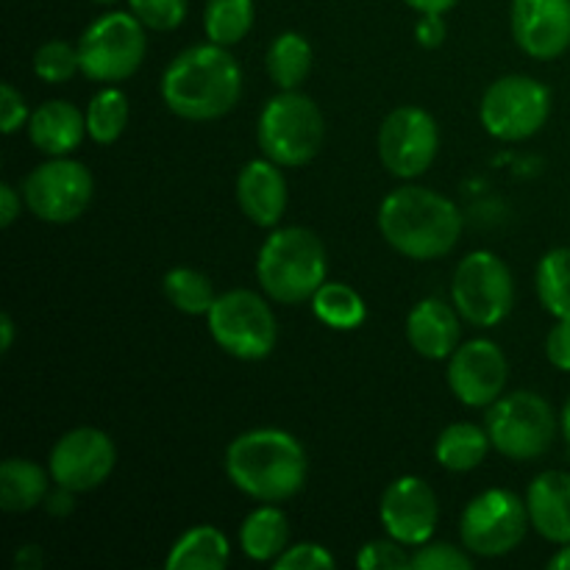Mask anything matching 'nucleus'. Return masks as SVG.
Listing matches in <instances>:
<instances>
[{
	"label": "nucleus",
	"mask_w": 570,
	"mask_h": 570,
	"mask_svg": "<svg viewBox=\"0 0 570 570\" xmlns=\"http://www.w3.org/2000/svg\"><path fill=\"white\" fill-rule=\"evenodd\" d=\"M326 276V248L321 237L304 226L273 232L256 256V278L262 293L276 304H306L323 287Z\"/></svg>",
	"instance_id": "nucleus-4"
},
{
	"label": "nucleus",
	"mask_w": 570,
	"mask_h": 570,
	"mask_svg": "<svg viewBox=\"0 0 570 570\" xmlns=\"http://www.w3.org/2000/svg\"><path fill=\"white\" fill-rule=\"evenodd\" d=\"M206 321H209V334L217 348H223L234 360L259 362L276 348V315L254 289H228L217 295Z\"/></svg>",
	"instance_id": "nucleus-8"
},
{
	"label": "nucleus",
	"mask_w": 570,
	"mask_h": 570,
	"mask_svg": "<svg viewBox=\"0 0 570 570\" xmlns=\"http://www.w3.org/2000/svg\"><path fill=\"white\" fill-rule=\"evenodd\" d=\"M50 471L31 460L9 456L0 465V507L6 512H31L48 499Z\"/></svg>",
	"instance_id": "nucleus-23"
},
{
	"label": "nucleus",
	"mask_w": 570,
	"mask_h": 570,
	"mask_svg": "<svg viewBox=\"0 0 570 570\" xmlns=\"http://www.w3.org/2000/svg\"><path fill=\"white\" fill-rule=\"evenodd\" d=\"M549 568L551 570H570V543L560 546V551H557V554L549 560Z\"/></svg>",
	"instance_id": "nucleus-45"
},
{
	"label": "nucleus",
	"mask_w": 570,
	"mask_h": 570,
	"mask_svg": "<svg viewBox=\"0 0 570 570\" xmlns=\"http://www.w3.org/2000/svg\"><path fill=\"white\" fill-rule=\"evenodd\" d=\"M560 429H562V438H566L568 449H570V395L566 401V406H562V415H560Z\"/></svg>",
	"instance_id": "nucleus-46"
},
{
	"label": "nucleus",
	"mask_w": 570,
	"mask_h": 570,
	"mask_svg": "<svg viewBox=\"0 0 570 570\" xmlns=\"http://www.w3.org/2000/svg\"><path fill=\"white\" fill-rule=\"evenodd\" d=\"M538 298L557 321H570V248H551L534 273Z\"/></svg>",
	"instance_id": "nucleus-29"
},
{
	"label": "nucleus",
	"mask_w": 570,
	"mask_h": 570,
	"mask_svg": "<svg viewBox=\"0 0 570 570\" xmlns=\"http://www.w3.org/2000/svg\"><path fill=\"white\" fill-rule=\"evenodd\" d=\"M254 0H206L204 31L209 42L232 48L254 28Z\"/></svg>",
	"instance_id": "nucleus-30"
},
{
	"label": "nucleus",
	"mask_w": 570,
	"mask_h": 570,
	"mask_svg": "<svg viewBox=\"0 0 570 570\" xmlns=\"http://www.w3.org/2000/svg\"><path fill=\"white\" fill-rule=\"evenodd\" d=\"M95 195L92 173L70 156H50L22 181V198L37 220L65 226L89 209Z\"/></svg>",
	"instance_id": "nucleus-12"
},
{
	"label": "nucleus",
	"mask_w": 570,
	"mask_h": 570,
	"mask_svg": "<svg viewBox=\"0 0 570 570\" xmlns=\"http://www.w3.org/2000/svg\"><path fill=\"white\" fill-rule=\"evenodd\" d=\"M473 554L462 546L451 543H423L412 554V570H471Z\"/></svg>",
	"instance_id": "nucleus-34"
},
{
	"label": "nucleus",
	"mask_w": 570,
	"mask_h": 570,
	"mask_svg": "<svg viewBox=\"0 0 570 570\" xmlns=\"http://www.w3.org/2000/svg\"><path fill=\"white\" fill-rule=\"evenodd\" d=\"M87 134V115L70 100H45L28 117V139L45 156H70Z\"/></svg>",
	"instance_id": "nucleus-20"
},
{
	"label": "nucleus",
	"mask_w": 570,
	"mask_h": 570,
	"mask_svg": "<svg viewBox=\"0 0 570 570\" xmlns=\"http://www.w3.org/2000/svg\"><path fill=\"white\" fill-rule=\"evenodd\" d=\"M237 204L254 226L273 228L287 212V178L284 167L267 156L250 159L237 176Z\"/></svg>",
	"instance_id": "nucleus-18"
},
{
	"label": "nucleus",
	"mask_w": 570,
	"mask_h": 570,
	"mask_svg": "<svg viewBox=\"0 0 570 570\" xmlns=\"http://www.w3.org/2000/svg\"><path fill=\"white\" fill-rule=\"evenodd\" d=\"M440 128L421 106H399L379 128V159L395 178H417L438 159Z\"/></svg>",
	"instance_id": "nucleus-13"
},
{
	"label": "nucleus",
	"mask_w": 570,
	"mask_h": 570,
	"mask_svg": "<svg viewBox=\"0 0 570 570\" xmlns=\"http://www.w3.org/2000/svg\"><path fill=\"white\" fill-rule=\"evenodd\" d=\"M462 228L465 220L454 200L426 187H399L379 206V232L406 259L432 262L451 254Z\"/></svg>",
	"instance_id": "nucleus-3"
},
{
	"label": "nucleus",
	"mask_w": 570,
	"mask_h": 570,
	"mask_svg": "<svg viewBox=\"0 0 570 570\" xmlns=\"http://www.w3.org/2000/svg\"><path fill=\"white\" fill-rule=\"evenodd\" d=\"M265 67L278 89H298L312 72V45L304 33L284 31L271 42Z\"/></svg>",
	"instance_id": "nucleus-26"
},
{
	"label": "nucleus",
	"mask_w": 570,
	"mask_h": 570,
	"mask_svg": "<svg viewBox=\"0 0 570 570\" xmlns=\"http://www.w3.org/2000/svg\"><path fill=\"white\" fill-rule=\"evenodd\" d=\"M445 33H449V28H445L443 14L417 17V22H415L417 45H423V48H440V45L445 42Z\"/></svg>",
	"instance_id": "nucleus-39"
},
{
	"label": "nucleus",
	"mask_w": 570,
	"mask_h": 570,
	"mask_svg": "<svg viewBox=\"0 0 570 570\" xmlns=\"http://www.w3.org/2000/svg\"><path fill=\"white\" fill-rule=\"evenodd\" d=\"M512 37L540 61L560 59L570 48V0H512Z\"/></svg>",
	"instance_id": "nucleus-17"
},
{
	"label": "nucleus",
	"mask_w": 570,
	"mask_h": 570,
	"mask_svg": "<svg viewBox=\"0 0 570 570\" xmlns=\"http://www.w3.org/2000/svg\"><path fill=\"white\" fill-rule=\"evenodd\" d=\"M239 98L243 70L223 45H193L178 53L161 76V100L181 120H217L228 115Z\"/></svg>",
	"instance_id": "nucleus-1"
},
{
	"label": "nucleus",
	"mask_w": 570,
	"mask_h": 570,
	"mask_svg": "<svg viewBox=\"0 0 570 570\" xmlns=\"http://www.w3.org/2000/svg\"><path fill=\"white\" fill-rule=\"evenodd\" d=\"M546 356L557 371L570 373V321H557L546 337Z\"/></svg>",
	"instance_id": "nucleus-38"
},
{
	"label": "nucleus",
	"mask_w": 570,
	"mask_h": 570,
	"mask_svg": "<svg viewBox=\"0 0 570 570\" xmlns=\"http://www.w3.org/2000/svg\"><path fill=\"white\" fill-rule=\"evenodd\" d=\"M551 89L532 76H504L484 92L479 117L490 137L521 142L549 122Z\"/></svg>",
	"instance_id": "nucleus-11"
},
{
	"label": "nucleus",
	"mask_w": 570,
	"mask_h": 570,
	"mask_svg": "<svg viewBox=\"0 0 570 570\" xmlns=\"http://www.w3.org/2000/svg\"><path fill=\"white\" fill-rule=\"evenodd\" d=\"M148 37L134 11H109L83 28L78 39L81 76L95 83H120L142 67Z\"/></svg>",
	"instance_id": "nucleus-7"
},
{
	"label": "nucleus",
	"mask_w": 570,
	"mask_h": 570,
	"mask_svg": "<svg viewBox=\"0 0 570 570\" xmlns=\"http://www.w3.org/2000/svg\"><path fill=\"white\" fill-rule=\"evenodd\" d=\"M534 532L554 546L570 543V473L546 471L527 490Z\"/></svg>",
	"instance_id": "nucleus-21"
},
{
	"label": "nucleus",
	"mask_w": 570,
	"mask_h": 570,
	"mask_svg": "<svg viewBox=\"0 0 570 570\" xmlns=\"http://www.w3.org/2000/svg\"><path fill=\"white\" fill-rule=\"evenodd\" d=\"M484 429L501 456L529 462L543 456L554 445L557 415L543 395L532 390H515L488 406Z\"/></svg>",
	"instance_id": "nucleus-6"
},
{
	"label": "nucleus",
	"mask_w": 570,
	"mask_h": 570,
	"mask_svg": "<svg viewBox=\"0 0 570 570\" xmlns=\"http://www.w3.org/2000/svg\"><path fill=\"white\" fill-rule=\"evenodd\" d=\"M128 11L150 31H176L187 20L189 0H128Z\"/></svg>",
	"instance_id": "nucleus-33"
},
{
	"label": "nucleus",
	"mask_w": 570,
	"mask_h": 570,
	"mask_svg": "<svg viewBox=\"0 0 570 570\" xmlns=\"http://www.w3.org/2000/svg\"><path fill=\"white\" fill-rule=\"evenodd\" d=\"M451 298L462 321L471 326H499L515 304V282H512L510 267L490 250H473L456 265Z\"/></svg>",
	"instance_id": "nucleus-10"
},
{
	"label": "nucleus",
	"mask_w": 570,
	"mask_h": 570,
	"mask_svg": "<svg viewBox=\"0 0 570 570\" xmlns=\"http://www.w3.org/2000/svg\"><path fill=\"white\" fill-rule=\"evenodd\" d=\"M532 518L527 499L507 488H490L465 507L460 521L462 546L473 557H507L523 543Z\"/></svg>",
	"instance_id": "nucleus-9"
},
{
	"label": "nucleus",
	"mask_w": 570,
	"mask_h": 570,
	"mask_svg": "<svg viewBox=\"0 0 570 570\" xmlns=\"http://www.w3.org/2000/svg\"><path fill=\"white\" fill-rule=\"evenodd\" d=\"M490 449H493V443H490V434L484 426H476V423H451V426L440 432L434 456H438V462L445 471L468 473L488 460Z\"/></svg>",
	"instance_id": "nucleus-25"
},
{
	"label": "nucleus",
	"mask_w": 570,
	"mask_h": 570,
	"mask_svg": "<svg viewBox=\"0 0 570 570\" xmlns=\"http://www.w3.org/2000/svg\"><path fill=\"white\" fill-rule=\"evenodd\" d=\"M161 287H165L167 301L184 315H209L212 304L217 301L215 284L195 267H173L167 271Z\"/></svg>",
	"instance_id": "nucleus-31"
},
{
	"label": "nucleus",
	"mask_w": 570,
	"mask_h": 570,
	"mask_svg": "<svg viewBox=\"0 0 570 570\" xmlns=\"http://www.w3.org/2000/svg\"><path fill=\"white\" fill-rule=\"evenodd\" d=\"M232 560L228 538L217 527H193L173 543L167 570H223Z\"/></svg>",
	"instance_id": "nucleus-24"
},
{
	"label": "nucleus",
	"mask_w": 570,
	"mask_h": 570,
	"mask_svg": "<svg viewBox=\"0 0 570 570\" xmlns=\"http://www.w3.org/2000/svg\"><path fill=\"white\" fill-rule=\"evenodd\" d=\"M22 204H26V198L11 184H0V226L9 228L20 217Z\"/></svg>",
	"instance_id": "nucleus-40"
},
{
	"label": "nucleus",
	"mask_w": 570,
	"mask_h": 570,
	"mask_svg": "<svg viewBox=\"0 0 570 570\" xmlns=\"http://www.w3.org/2000/svg\"><path fill=\"white\" fill-rule=\"evenodd\" d=\"M312 312L317 321L337 332L360 328L367 317V306L354 287L343 282H323V287L312 295Z\"/></svg>",
	"instance_id": "nucleus-27"
},
{
	"label": "nucleus",
	"mask_w": 570,
	"mask_h": 570,
	"mask_svg": "<svg viewBox=\"0 0 570 570\" xmlns=\"http://www.w3.org/2000/svg\"><path fill=\"white\" fill-rule=\"evenodd\" d=\"M449 387L456 401L473 410H488L499 401L510 379L504 351L490 340H468L449 356Z\"/></svg>",
	"instance_id": "nucleus-15"
},
{
	"label": "nucleus",
	"mask_w": 570,
	"mask_h": 570,
	"mask_svg": "<svg viewBox=\"0 0 570 570\" xmlns=\"http://www.w3.org/2000/svg\"><path fill=\"white\" fill-rule=\"evenodd\" d=\"M379 521L384 532L406 549L429 543L440 521V504L434 490L421 476H401L387 484L379 504Z\"/></svg>",
	"instance_id": "nucleus-16"
},
{
	"label": "nucleus",
	"mask_w": 570,
	"mask_h": 570,
	"mask_svg": "<svg viewBox=\"0 0 570 570\" xmlns=\"http://www.w3.org/2000/svg\"><path fill=\"white\" fill-rule=\"evenodd\" d=\"M45 510H48L50 515H59V518L70 515V512L76 510V493L56 484L53 493H48V499H45Z\"/></svg>",
	"instance_id": "nucleus-41"
},
{
	"label": "nucleus",
	"mask_w": 570,
	"mask_h": 570,
	"mask_svg": "<svg viewBox=\"0 0 570 570\" xmlns=\"http://www.w3.org/2000/svg\"><path fill=\"white\" fill-rule=\"evenodd\" d=\"M28 106H26V98H22L20 89L14 87V83L6 81L3 87H0V128H3V134H14L20 131L22 126L28 122Z\"/></svg>",
	"instance_id": "nucleus-37"
},
{
	"label": "nucleus",
	"mask_w": 570,
	"mask_h": 570,
	"mask_svg": "<svg viewBox=\"0 0 570 570\" xmlns=\"http://www.w3.org/2000/svg\"><path fill=\"white\" fill-rule=\"evenodd\" d=\"M92 3H98V6H111V3H117V0H92Z\"/></svg>",
	"instance_id": "nucleus-47"
},
{
	"label": "nucleus",
	"mask_w": 570,
	"mask_h": 570,
	"mask_svg": "<svg viewBox=\"0 0 570 570\" xmlns=\"http://www.w3.org/2000/svg\"><path fill=\"white\" fill-rule=\"evenodd\" d=\"M326 122L321 109L309 95L298 89H282L276 98L267 100L256 126L262 156L287 167H304L321 154Z\"/></svg>",
	"instance_id": "nucleus-5"
},
{
	"label": "nucleus",
	"mask_w": 570,
	"mask_h": 570,
	"mask_svg": "<svg viewBox=\"0 0 570 570\" xmlns=\"http://www.w3.org/2000/svg\"><path fill=\"white\" fill-rule=\"evenodd\" d=\"M115 465V443H111L109 434L95 426H78L61 434L48 460L53 484L72 490V493L98 490L111 476Z\"/></svg>",
	"instance_id": "nucleus-14"
},
{
	"label": "nucleus",
	"mask_w": 570,
	"mask_h": 570,
	"mask_svg": "<svg viewBox=\"0 0 570 570\" xmlns=\"http://www.w3.org/2000/svg\"><path fill=\"white\" fill-rule=\"evenodd\" d=\"M223 465L234 488L262 504L295 499L309 476L304 445L284 429L243 432L228 443Z\"/></svg>",
	"instance_id": "nucleus-2"
},
{
	"label": "nucleus",
	"mask_w": 570,
	"mask_h": 570,
	"mask_svg": "<svg viewBox=\"0 0 570 570\" xmlns=\"http://www.w3.org/2000/svg\"><path fill=\"white\" fill-rule=\"evenodd\" d=\"M332 551L321 543H295L273 562L276 570H328L334 568Z\"/></svg>",
	"instance_id": "nucleus-36"
},
{
	"label": "nucleus",
	"mask_w": 570,
	"mask_h": 570,
	"mask_svg": "<svg viewBox=\"0 0 570 570\" xmlns=\"http://www.w3.org/2000/svg\"><path fill=\"white\" fill-rule=\"evenodd\" d=\"M14 345V321L11 315H0V354H9Z\"/></svg>",
	"instance_id": "nucleus-44"
},
{
	"label": "nucleus",
	"mask_w": 570,
	"mask_h": 570,
	"mask_svg": "<svg viewBox=\"0 0 570 570\" xmlns=\"http://www.w3.org/2000/svg\"><path fill=\"white\" fill-rule=\"evenodd\" d=\"M239 546L254 562H276L289 549V518L276 504H262L239 527Z\"/></svg>",
	"instance_id": "nucleus-22"
},
{
	"label": "nucleus",
	"mask_w": 570,
	"mask_h": 570,
	"mask_svg": "<svg viewBox=\"0 0 570 570\" xmlns=\"http://www.w3.org/2000/svg\"><path fill=\"white\" fill-rule=\"evenodd\" d=\"M410 9H415L417 14H445V11L454 9L460 0H404Z\"/></svg>",
	"instance_id": "nucleus-42"
},
{
	"label": "nucleus",
	"mask_w": 570,
	"mask_h": 570,
	"mask_svg": "<svg viewBox=\"0 0 570 570\" xmlns=\"http://www.w3.org/2000/svg\"><path fill=\"white\" fill-rule=\"evenodd\" d=\"M33 72L45 83L70 81L76 72H81L78 45L65 42V39H50V42L39 45L37 53H33Z\"/></svg>",
	"instance_id": "nucleus-32"
},
{
	"label": "nucleus",
	"mask_w": 570,
	"mask_h": 570,
	"mask_svg": "<svg viewBox=\"0 0 570 570\" xmlns=\"http://www.w3.org/2000/svg\"><path fill=\"white\" fill-rule=\"evenodd\" d=\"M83 115H87L89 139L98 145H111L126 131L131 104H128V95L122 89H117L115 83H106L100 92L92 95Z\"/></svg>",
	"instance_id": "nucleus-28"
},
{
	"label": "nucleus",
	"mask_w": 570,
	"mask_h": 570,
	"mask_svg": "<svg viewBox=\"0 0 570 570\" xmlns=\"http://www.w3.org/2000/svg\"><path fill=\"white\" fill-rule=\"evenodd\" d=\"M462 315L440 298H423L406 317V340L423 360H449L460 348Z\"/></svg>",
	"instance_id": "nucleus-19"
},
{
	"label": "nucleus",
	"mask_w": 570,
	"mask_h": 570,
	"mask_svg": "<svg viewBox=\"0 0 570 570\" xmlns=\"http://www.w3.org/2000/svg\"><path fill=\"white\" fill-rule=\"evenodd\" d=\"M45 562L42 551H39V546H22L20 551H17L14 557V566L28 570V568H39Z\"/></svg>",
	"instance_id": "nucleus-43"
},
{
	"label": "nucleus",
	"mask_w": 570,
	"mask_h": 570,
	"mask_svg": "<svg viewBox=\"0 0 570 570\" xmlns=\"http://www.w3.org/2000/svg\"><path fill=\"white\" fill-rule=\"evenodd\" d=\"M356 568L360 570H404L412 568V554H406V546L399 543L387 534L384 540H371L362 546L356 554Z\"/></svg>",
	"instance_id": "nucleus-35"
}]
</instances>
